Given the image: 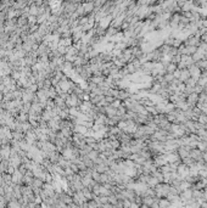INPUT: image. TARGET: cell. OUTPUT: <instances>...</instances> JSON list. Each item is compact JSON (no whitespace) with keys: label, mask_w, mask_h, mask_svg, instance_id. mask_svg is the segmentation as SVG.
Segmentation results:
<instances>
[{"label":"cell","mask_w":207,"mask_h":208,"mask_svg":"<svg viewBox=\"0 0 207 208\" xmlns=\"http://www.w3.org/2000/svg\"><path fill=\"white\" fill-rule=\"evenodd\" d=\"M189 157H191L194 161H201L202 160V152L199 148H191L190 154H189Z\"/></svg>","instance_id":"obj_1"},{"label":"cell","mask_w":207,"mask_h":208,"mask_svg":"<svg viewBox=\"0 0 207 208\" xmlns=\"http://www.w3.org/2000/svg\"><path fill=\"white\" fill-rule=\"evenodd\" d=\"M202 158H203V161L207 163V152H203V154H202Z\"/></svg>","instance_id":"obj_2"}]
</instances>
